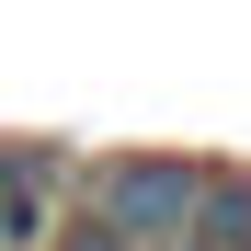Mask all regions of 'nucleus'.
<instances>
[{"label":"nucleus","mask_w":251,"mask_h":251,"mask_svg":"<svg viewBox=\"0 0 251 251\" xmlns=\"http://www.w3.org/2000/svg\"><path fill=\"white\" fill-rule=\"evenodd\" d=\"M194 205H205V183L183 172V160H114V172H103V240H126V251L183 240Z\"/></svg>","instance_id":"1"},{"label":"nucleus","mask_w":251,"mask_h":251,"mask_svg":"<svg viewBox=\"0 0 251 251\" xmlns=\"http://www.w3.org/2000/svg\"><path fill=\"white\" fill-rule=\"evenodd\" d=\"M57 228V160H0V251H46Z\"/></svg>","instance_id":"2"},{"label":"nucleus","mask_w":251,"mask_h":251,"mask_svg":"<svg viewBox=\"0 0 251 251\" xmlns=\"http://www.w3.org/2000/svg\"><path fill=\"white\" fill-rule=\"evenodd\" d=\"M228 251H251V228H240V240H228Z\"/></svg>","instance_id":"3"}]
</instances>
